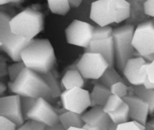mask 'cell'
I'll use <instances>...</instances> for the list:
<instances>
[{"mask_svg": "<svg viewBox=\"0 0 154 130\" xmlns=\"http://www.w3.org/2000/svg\"><path fill=\"white\" fill-rule=\"evenodd\" d=\"M84 85L85 78L83 77L78 69L66 71L61 80V87L63 91L76 87L84 88Z\"/></svg>", "mask_w": 154, "mask_h": 130, "instance_id": "obj_17", "label": "cell"}, {"mask_svg": "<svg viewBox=\"0 0 154 130\" xmlns=\"http://www.w3.org/2000/svg\"><path fill=\"white\" fill-rule=\"evenodd\" d=\"M143 86H144L146 89H148V90L154 89V83L152 82V81L149 79L148 77H147V79L144 81V84H143Z\"/></svg>", "mask_w": 154, "mask_h": 130, "instance_id": "obj_39", "label": "cell"}, {"mask_svg": "<svg viewBox=\"0 0 154 130\" xmlns=\"http://www.w3.org/2000/svg\"><path fill=\"white\" fill-rule=\"evenodd\" d=\"M37 99L31 97H21V108L25 120H26V116L30 110L34 106Z\"/></svg>", "mask_w": 154, "mask_h": 130, "instance_id": "obj_30", "label": "cell"}, {"mask_svg": "<svg viewBox=\"0 0 154 130\" xmlns=\"http://www.w3.org/2000/svg\"><path fill=\"white\" fill-rule=\"evenodd\" d=\"M85 52H94L101 54L109 63L110 66H114L115 63V50L113 37L101 40H93L85 49Z\"/></svg>", "mask_w": 154, "mask_h": 130, "instance_id": "obj_15", "label": "cell"}, {"mask_svg": "<svg viewBox=\"0 0 154 130\" xmlns=\"http://www.w3.org/2000/svg\"><path fill=\"white\" fill-rule=\"evenodd\" d=\"M69 2H70L71 5H72V7L77 8L81 4L83 0H69Z\"/></svg>", "mask_w": 154, "mask_h": 130, "instance_id": "obj_43", "label": "cell"}, {"mask_svg": "<svg viewBox=\"0 0 154 130\" xmlns=\"http://www.w3.org/2000/svg\"><path fill=\"white\" fill-rule=\"evenodd\" d=\"M66 130H86L84 127H71Z\"/></svg>", "mask_w": 154, "mask_h": 130, "instance_id": "obj_46", "label": "cell"}, {"mask_svg": "<svg viewBox=\"0 0 154 130\" xmlns=\"http://www.w3.org/2000/svg\"><path fill=\"white\" fill-rule=\"evenodd\" d=\"M22 0H0V5H3L8 4V3H17L20 2Z\"/></svg>", "mask_w": 154, "mask_h": 130, "instance_id": "obj_42", "label": "cell"}, {"mask_svg": "<svg viewBox=\"0 0 154 130\" xmlns=\"http://www.w3.org/2000/svg\"><path fill=\"white\" fill-rule=\"evenodd\" d=\"M60 120L66 129L71 127H84L85 124L82 118V114L70 111H66L60 114Z\"/></svg>", "mask_w": 154, "mask_h": 130, "instance_id": "obj_20", "label": "cell"}, {"mask_svg": "<svg viewBox=\"0 0 154 130\" xmlns=\"http://www.w3.org/2000/svg\"><path fill=\"white\" fill-rule=\"evenodd\" d=\"M117 125L115 124V123H114L113 122H111L109 127L108 128V129L107 130H117Z\"/></svg>", "mask_w": 154, "mask_h": 130, "instance_id": "obj_45", "label": "cell"}, {"mask_svg": "<svg viewBox=\"0 0 154 130\" xmlns=\"http://www.w3.org/2000/svg\"><path fill=\"white\" fill-rule=\"evenodd\" d=\"M5 75H8V67L5 62L2 60L0 61V75L1 77H3Z\"/></svg>", "mask_w": 154, "mask_h": 130, "instance_id": "obj_36", "label": "cell"}, {"mask_svg": "<svg viewBox=\"0 0 154 130\" xmlns=\"http://www.w3.org/2000/svg\"><path fill=\"white\" fill-rule=\"evenodd\" d=\"M109 67L108 60L99 53L84 52L78 62V69L85 79L99 80Z\"/></svg>", "mask_w": 154, "mask_h": 130, "instance_id": "obj_7", "label": "cell"}, {"mask_svg": "<svg viewBox=\"0 0 154 130\" xmlns=\"http://www.w3.org/2000/svg\"><path fill=\"white\" fill-rule=\"evenodd\" d=\"M45 130H66L61 123L51 126H45Z\"/></svg>", "mask_w": 154, "mask_h": 130, "instance_id": "obj_38", "label": "cell"}, {"mask_svg": "<svg viewBox=\"0 0 154 130\" xmlns=\"http://www.w3.org/2000/svg\"><path fill=\"white\" fill-rule=\"evenodd\" d=\"M47 2L51 11L60 16L67 14L72 8L69 0H47Z\"/></svg>", "mask_w": 154, "mask_h": 130, "instance_id": "obj_21", "label": "cell"}, {"mask_svg": "<svg viewBox=\"0 0 154 130\" xmlns=\"http://www.w3.org/2000/svg\"><path fill=\"white\" fill-rule=\"evenodd\" d=\"M132 44L138 56L147 61L154 59V23L147 20L141 23L135 28Z\"/></svg>", "mask_w": 154, "mask_h": 130, "instance_id": "obj_6", "label": "cell"}, {"mask_svg": "<svg viewBox=\"0 0 154 130\" xmlns=\"http://www.w3.org/2000/svg\"><path fill=\"white\" fill-rule=\"evenodd\" d=\"M147 77L149 79L154 83V59L152 61L148 62L147 66Z\"/></svg>", "mask_w": 154, "mask_h": 130, "instance_id": "obj_34", "label": "cell"}, {"mask_svg": "<svg viewBox=\"0 0 154 130\" xmlns=\"http://www.w3.org/2000/svg\"><path fill=\"white\" fill-rule=\"evenodd\" d=\"M133 121L135 122V123L136 124V126H138L139 129H141V130H145V129H146L145 125H144L143 123H140V122H138V121H135V120H133Z\"/></svg>", "mask_w": 154, "mask_h": 130, "instance_id": "obj_44", "label": "cell"}, {"mask_svg": "<svg viewBox=\"0 0 154 130\" xmlns=\"http://www.w3.org/2000/svg\"><path fill=\"white\" fill-rule=\"evenodd\" d=\"M90 17L93 22L100 26H105L114 23V20L109 1L96 0L93 2L90 8Z\"/></svg>", "mask_w": 154, "mask_h": 130, "instance_id": "obj_13", "label": "cell"}, {"mask_svg": "<svg viewBox=\"0 0 154 130\" xmlns=\"http://www.w3.org/2000/svg\"><path fill=\"white\" fill-rule=\"evenodd\" d=\"M147 60L141 56H135L129 59L123 69V73L127 81L133 86L143 85L144 81L141 77V69Z\"/></svg>", "mask_w": 154, "mask_h": 130, "instance_id": "obj_14", "label": "cell"}, {"mask_svg": "<svg viewBox=\"0 0 154 130\" xmlns=\"http://www.w3.org/2000/svg\"><path fill=\"white\" fill-rule=\"evenodd\" d=\"M45 126L44 124L38 122L32 121V125L31 130H45Z\"/></svg>", "mask_w": 154, "mask_h": 130, "instance_id": "obj_37", "label": "cell"}, {"mask_svg": "<svg viewBox=\"0 0 154 130\" xmlns=\"http://www.w3.org/2000/svg\"><path fill=\"white\" fill-rule=\"evenodd\" d=\"M95 27L87 22L75 20L66 28V41L70 45L86 49L93 41Z\"/></svg>", "mask_w": 154, "mask_h": 130, "instance_id": "obj_9", "label": "cell"}, {"mask_svg": "<svg viewBox=\"0 0 154 130\" xmlns=\"http://www.w3.org/2000/svg\"><path fill=\"white\" fill-rule=\"evenodd\" d=\"M82 118L85 124L99 126L107 130L111 123V120L108 113L105 112L102 106L91 107L89 111L82 114Z\"/></svg>", "mask_w": 154, "mask_h": 130, "instance_id": "obj_16", "label": "cell"}, {"mask_svg": "<svg viewBox=\"0 0 154 130\" xmlns=\"http://www.w3.org/2000/svg\"><path fill=\"white\" fill-rule=\"evenodd\" d=\"M26 120H32L46 126H55L60 123V115L51 102L44 98H38L26 116Z\"/></svg>", "mask_w": 154, "mask_h": 130, "instance_id": "obj_10", "label": "cell"}, {"mask_svg": "<svg viewBox=\"0 0 154 130\" xmlns=\"http://www.w3.org/2000/svg\"><path fill=\"white\" fill-rule=\"evenodd\" d=\"M111 95V92L109 87L103 85L100 82L96 84L90 93L91 107H103Z\"/></svg>", "mask_w": 154, "mask_h": 130, "instance_id": "obj_19", "label": "cell"}, {"mask_svg": "<svg viewBox=\"0 0 154 130\" xmlns=\"http://www.w3.org/2000/svg\"><path fill=\"white\" fill-rule=\"evenodd\" d=\"M0 116L9 119L17 126L23 124L26 120L21 108V96L17 94L1 96Z\"/></svg>", "mask_w": 154, "mask_h": 130, "instance_id": "obj_11", "label": "cell"}, {"mask_svg": "<svg viewBox=\"0 0 154 130\" xmlns=\"http://www.w3.org/2000/svg\"><path fill=\"white\" fill-rule=\"evenodd\" d=\"M42 76H43L44 79L45 80L48 85L49 86L50 89L51 90V93H52L53 97L54 99L60 97L62 93H63L61 82L59 81V80L54 75V73L52 72H50L48 73L45 74V75H43Z\"/></svg>", "mask_w": 154, "mask_h": 130, "instance_id": "obj_25", "label": "cell"}, {"mask_svg": "<svg viewBox=\"0 0 154 130\" xmlns=\"http://www.w3.org/2000/svg\"><path fill=\"white\" fill-rule=\"evenodd\" d=\"M17 125L6 117L0 116V130H17Z\"/></svg>", "mask_w": 154, "mask_h": 130, "instance_id": "obj_31", "label": "cell"}, {"mask_svg": "<svg viewBox=\"0 0 154 130\" xmlns=\"http://www.w3.org/2000/svg\"><path fill=\"white\" fill-rule=\"evenodd\" d=\"M8 87L12 94L19 95L21 97L44 98L50 102L54 99L43 76L26 67L14 81L8 84Z\"/></svg>", "mask_w": 154, "mask_h": 130, "instance_id": "obj_2", "label": "cell"}, {"mask_svg": "<svg viewBox=\"0 0 154 130\" xmlns=\"http://www.w3.org/2000/svg\"><path fill=\"white\" fill-rule=\"evenodd\" d=\"M135 27L132 25H123L114 29L112 37L115 50V63L118 69L123 71L126 63L135 54L132 44Z\"/></svg>", "mask_w": 154, "mask_h": 130, "instance_id": "obj_5", "label": "cell"}, {"mask_svg": "<svg viewBox=\"0 0 154 130\" xmlns=\"http://www.w3.org/2000/svg\"><path fill=\"white\" fill-rule=\"evenodd\" d=\"M12 32L28 40H32L44 29V15L37 10L27 8L10 20Z\"/></svg>", "mask_w": 154, "mask_h": 130, "instance_id": "obj_3", "label": "cell"}, {"mask_svg": "<svg viewBox=\"0 0 154 130\" xmlns=\"http://www.w3.org/2000/svg\"><path fill=\"white\" fill-rule=\"evenodd\" d=\"M133 92L136 96L141 98L143 100L148 103L150 107V113L154 112V89L148 90L143 85L133 86Z\"/></svg>", "mask_w": 154, "mask_h": 130, "instance_id": "obj_24", "label": "cell"}, {"mask_svg": "<svg viewBox=\"0 0 154 130\" xmlns=\"http://www.w3.org/2000/svg\"><path fill=\"white\" fill-rule=\"evenodd\" d=\"M111 94L118 96L120 98H124L129 95V87L126 85V83L123 81H120L110 87Z\"/></svg>", "mask_w": 154, "mask_h": 130, "instance_id": "obj_29", "label": "cell"}, {"mask_svg": "<svg viewBox=\"0 0 154 130\" xmlns=\"http://www.w3.org/2000/svg\"><path fill=\"white\" fill-rule=\"evenodd\" d=\"M11 19L8 14L0 12V49L14 62H20L21 53L32 40H28L12 32L10 27Z\"/></svg>", "mask_w": 154, "mask_h": 130, "instance_id": "obj_4", "label": "cell"}, {"mask_svg": "<svg viewBox=\"0 0 154 130\" xmlns=\"http://www.w3.org/2000/svg\"><path fill=\"white\" fill-rule=\"evenodd\" d=\"M113 32H114V29L110 26H98L95 27L93 40H101V39L111 37Z\"/></svg>", "mask_w": 154, "mask_h": 130, "instance_id": "obj_28", "label": "cell"}, {"mask_svg": "<svg viewBox=\"0 0 154 130\" xmlns=\"http://www.w3.org/2000/svg\"><path fill=\"white\" fill-rule=\"evenodd\" d=\"M124 102H125L123 98L119 97L118 96H116V95L111 94L107 100L106 103L103 106V109L105 112L109 114V113L113 112V111L118 109Z\"/></svg>", "mask_w": 154, "mask_h": 130, "instance_id": "obj_26", "label": "cell"}, {"mask_svg": "<svg viewBox=\"0 0 154 130\" xmlns=\"http://www.w3.org/2000/svg\"><path fill=\"white\" fill-rule=\"evenodd\" d=\"M108 114H109L111 121L117 125L126 123L129 121V119H130L129 105L126 102H124L118 109L109 113Z\"/></svg>", "mask_w": 154, "mask_h": 130, "instance_id": "obj_23", "label": "cell"}, {"mask_svg": "<svg viewBox=\"0 0 154 130\" xmlns=\"http://www.w3.org/2000/svg\"><path fill=\"white\" fill-rule=\"evenodd\" d=\"M123 100L129 105L131 120L138 121L146 125L147 117L150 114V107L148 103L135 94L128 95L123 98Z\"/></svg>", "mask_w": 154, "mask_h": 130, "instance_id": "obj_12", "label": "cell"}, {"mask_svg": "<svg viewBox=\"0 0 154 130\" xmlns=\"http://www.w3.org/2000/svg\"><path fill=\"white\" fill-rule=\"evenodd\" d=\"M32 125V120H26L23 124H22L20 126H17V130H31Z\"/></svg>", "mask_w": 154, "mask_h": 130, "instance_id": "obj_35", "label": "cell"}, {"mask_svg": "<svg viewBox=\"0 0 154 130\" xmlns=\"http://www.w3.org/2000/svg\"><path fill=\"white\" fill-rule=\"evenodd\" d=\"M84 128L86 130H104L102 129V128L99 127V126H93V125H90V124H84Z\"/></svg>", "mask_w": 154, "mask_h": 130, "instance_id": "obj_40", "label": "cell"}, {"mask_svg": "<svg viewBox=\"0 0 154 130\" xmlns=\"http://www.w3.org/2000/svg\"><path fill=\"white\" fill-rule=\"evenodd\" d=\"M8 88V87H7L6 84H5L3 82H0V96H3V95L5 93Z\"/></svg>", "mask_w": 154, "mask_h": 130, "instance_id": "obj_41", "label": "cell"}, {"mask_svg": "<svg viewBox=\"0 0 154 130\" xmlns=\"http://www.w3.org/2000/svg\"><path fill=\"white\" fill-rule=\"evenodd\" d=\"M25 68V64L22 61L14 62V63L8 66V75L10 81H14Z\"/></svg>", "mask_w": 154, "mask_h": 130, "instance_id": "obj_27", "label": "cell"}, {"mask_svg": "<svg viewBox=\"0 0 154 130\" xmlns=\"http://www.w3.org/2000/svg\"><path fill=\"white\" fill-rule=\"evenodd\" d=\"M63 107L66 111L83 114L91 107L90 93L84 88H76L63 91L60 96Z\"/></svg>", "mask_w": 154, "mask_h": 130, "instance_id": "obj_8", "label": "cell"}, {"mask_svg": "<svg viewBox=\"0 0 154 130\" xmlns=\"http://www.w3.org/2000/svg\"><path fill=\"white\" fill-rule=\"evenodd\" d=\"M114 23H120L131 14V5L126 0H109Z\"/></svg>", "mask_w": 154, "mask_h": 130, "instance_id": "obj_18", "label": "cell"}, {"mask_svg": "<svg viewBox=\"0 0 154 130\" xmlns=\"http://www.w3.org/2000/svg\"><path fill=\"white\" fill-rule=\"evenodd\" d=\"M117 130H141L136 126L133 120L117 125Z\"/></svg>", "mask_w": 154, "mask_h": 130, "instance_id": "obj_33", "label": "cell"}, {"mask_svg": "<svg viewBox=\"0 0 154 130\" xmlns=\"http://www.w3.org/2000/svg\"><path fill=\"white\" fill-rule=\"evenodd\" d=\"M144 11L146 14L154 17V0H146L144 2Z\"/></svg>", "mask_w": 154, "mask_h": 130, "instance_id": "obj_32", "label": "cell"}, {"mask_svg": "<svg viewBox=\"0 0 154 130\" xmlns=\"http://www.w3.org/2000/svg\"><path fill=\"white\" fill-rule=\"evenodd\" d=\"M21 60L25 66L43 75L52 72L56 63V54L48 39H32L21 53Z\"/></svg>", "mask_w": 154, "mask_h": 130, "instance_id": "obj_1", "label": "cell"}, {"mask_svg": "<svg viewBox=\"0 0 154 130\" xmlns=\"http://www.w3.org/2000/svg\"><path fill=\"white\" fill-rule=\"evenodd\" d=\"M99 82L102 84L103 85L106 86L108 87H111V86L114 85V84L120 81H123L125 82L124 80L123 79L119 72L114 69V66H110L102 75L99 79Z\"/></svg>", "mask_w": 154, "mask_h": 130, "instance_id": "obj_22", "label": "cell"}]
</instances>
